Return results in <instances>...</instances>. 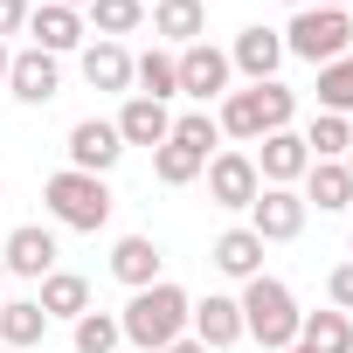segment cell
Instances as JSON below:
<instances>
[{
  "instance_id": "44dd1931",
  "label": "cell",
  "mask_w": 353,
  "mask_h": 353,
  "mask_svg": "<svg viewBox=\"0 0 353 353\" xmlns=\"http://www.w3.org/2000/svg\"><path fill=\"white\" fill-rule=\"evenodd\" d=\"M83 83H90V90H132V56H125V42H90V49H83Z\"/></svg>"
},
{
  "instance_id": "8992f818",
  "label": "cell",
  "mask_w": 353,
  "mask_h": 353,
  "mask_svg": "<svg viewBox=\"0 0 353 353\" xmlns=\"http://www.w3.org/2000/svg\"><path fill=\"white\" fill-rule=\"evenodd\" d=\"M118 159H125V139H118L111 118H83V125H70V166H77V173H97V181H104Z\"/></svg>"
},
{
  "instance_id": "52a82bcc",
  "label": "cell",
  "mask_w": 353,
  "mask_h": 353,
  "mask_svg": "<svg viewBox=\"0 0 353 353\" xmlns=\"http://www.w3.org/2000/svg\"><path fill=\"white\" fill-rule=\"evenodd\" d=\"M305 166H312L305 132H263V139H256V181H263V188H291V181H305Z\"/></svg>"
},
{
  "instance_id": "ffe728a7",
  "label": "cell",
  "mask_w": 353,
  "mask_h": 353,
  "mask_svg": "<svg viewBox=\"0 0 353 353\" xmlns=\"http://www.w3.org/2000/svg\"><path fill=\"white\" fill-rule=\"evenodd\" d=\"M132 97H152V104H166V97H181V63H173L166 49H145V56H132Z\"/></svg>"
},
{
  "instance_id": "f1b7e54d",
  "label": "cell",
  "mask_w": 353,
  "mask_h": 353,
  "mask_svg": "<svg viewBox=\"0 0 353 353\" xmlns=\"http://www.w3.org/2000/svg\"><path fill=\"white\" fill-rule=\"evenodd\" d=\"M173 145H188V152H201V159H215V145H222V125L208 118V111H188V118H173V132H166Z\"/></svg>"
},
{
  "instance_id": "1f68e13d",
  "label": "cell",
  "mask_w": 353,
  "mask_h": 353,
  "mask_svg": "<svg viewBox=\"0 0 353 353\" xmlns=\"http://www.w3.org/2000/svg\"><path fill=\"white\" fill-rule=\"evenodd\" d=\"M325 298H332V312H353V263H339L325 277Z\"/></svg>"
},
{
  "instance_id": "6da1fadb",
  "label": "cell",
  "mask_w": 353,
  "mask_h": 353,
  "mask_svg": "<svg viewBox=\"0 0 353 353\" xmlns=\"http://www.w3.org/2000/svg\"><path fill=\"white\" fill-rule=\"evenodd\" d=\"M188 312H194V298L181 291V284H145V291H132V305H125V319H118V332L132 339V346H145V353H166L173 339L188 332Z\"/></svg>"
},
{
  "instance_id": "83f0119b",
  "label": "cell",
  "mask_w": 353,
  "mask_h": 353,
  "mask_svg": "<svg viewBox=\"0 0 353 353\" xmlns=\"http://www.w3.org/2000/svg\"><path fill=\"white\" fill-rule=\"evenodd\" d=\"M201 166H208L201 152H188V145H173V139H166V145H152V173H159V188H188L194 173H201Z\"/></svg>"
},
{
  "instance_id": "e0dca14e",
  "label": "cell",
  "mask_w": 353,
  "mask_h": 353,
  "mask_svg": "<svg viewBox=\"0 0 353 353\" xmlns=\"http://www.w3.org/2000/svg\"><path fill=\"white\" fill-rule=\"evenodd\" d=\"M111 125H118L125 145H166V132H173L166 104H152V97H125V111H118Z\"/></svg>"
},
{
  "instance_id": "74e56055",
  "label": "cell",
  "mask_w": 353,
  "mask_h": 353,
  "mask_svg": "<svg viewBox=\"0 0 353 353\" xmlns=\"http://www.w3.org/2000/svg\"><path fill=\"white\" fill-rule=\"evenodd\" d=\"M284 8H312V0H284Z\"/></svg>"
},
{
  "instance_id": "ac0fdd59",
  "label": "cell",
  "mask_w": 353,
  "mask_h": 353,
  "mask_svg": "<svg viewBox=\"0 0 353 353\" xmlns=\"http://www.w3.org/2000/svg\"><path fill=\"white\" fill-rule=\"evenodd\" d=\"M215 270L222 277H243V284L263 277V236L256 229H222L215 236Z\"/></svg>"
},
{
  "instance_id": "d590c367",
  "label": "cell",
  "mask_w": 353,
  "mask_h": 353,
  "mask_svg": "<svg viewBox=\"0 0 353 353\" xmlns=\"http://www.w3.org/2000/svg\"><path fill=\"white\" fill-rule=\"evenodd\" d=\"M49 8H77V14H83V8H90V0H49Z\"/></svg>"
},
{
  "instance_id": "cb8c5ba5",
  "label": "cell",
  "mask_w": 353,
  "mask_h": 353,
  "mask_svg": "<svg viewBox=\"0 0 353 353\" xmlns=\"http://www.w3.org/2000/svg\"><path fill=\"white\" fill-rule=\"evenodd\" d=\"M42 332H49V312H42L35 298H14V305H0V346L28 353V346H42Z\"/></svg>"
},
{
  "instance_id": "3957f363",
  "label": "cell",
  "mask_w": 353,
  "mask_h": 353,
  "mask_svg": "<svg viewBox=\"0 0 353 353\" xmlns=\"http://www.w3.org/2000/svg\"><path fill=\"white\" fill-rule=\"evenodd\" d=\"M236 305H243V332H250L256 346H270V353L298 346V319H305V312H298V298H291L277 277H250Z\"/></svg>"
},
{
  "instance_id": "603a6c76",
  "label": "cell",
  "mask_w": 353,
  "mask_h": 353,
  "mask_svg": "<svg viewBox=\"0 0 353 353\" xmlns=\"http://www.w3.org/2000/svg\"><path fill=\"white\" fill-rule=\"evenodd\" d=\"M312 201H319L325 215L353 201V173H346L339 159H312V166H305V208H312Z\"/></svg>"
},
{
  "instance_id": "2e32d148",
  "label": "cell",
  "mask_w": 353,
  "mask_h": 353,
  "mask_svg": "<svg viewBox=\"0 0 353 353\" xmlns=\"http://www.w3.org/2000/svg\"><path fill=\"white\" fill-rule=\"evenodd\" d=\"M28 35H35L42 56H63V49L83 42V14H77V8H49V0H42V8L28 14Z\"/></svg>"
},
{
  "instance_id": "7a4b0ae2",
  "label": "cell",
  "mask_w": 353,
  "mask_h": 353,
  "mask_svg": "<svg viewBox=\"0 0 353 353\" xmlns=\"http://www.w3.org/2000/svg\"><path fill=\"white\" fill-rule=\"evenodd\" d=\"M291 111L298 97L270 77V83H250V90H229L222 97V139H263V132H291Z\"/></svg>"
},
{
  "instance_id": "7c38bea8",
  "label": "cell",
  "mask_w": 353,
  "mask_h": 353,
  "mask_svg": "<svg viewBox=\"0 0 353 353\" xmlns=\"http://www.w3.org/2000/svg\"><path fill=\"white\" fill-rule=\"evenodd\" d=\"M0 263H8V277H49L56 270V236L42 229V222H28V229H14L8 236V256H0Z\"/></svg>"
},
{
  "instance_id": "4fadbf2b",
  "label": "cell",
  "mask_w": 353,
  "mask_h": 353,
  "mask_svg": "<svg viewBox=\"0 0 353 353\" xmlns=\"http://www.w3.org/2000/svg\"><path fill=\"white\" fill-rule=\"evenodd\" d=\"M8 90H14L21 104H49V97L63 90V70H56V56H42V49H21V56L8 63Z\"/></svg>"
},
{
  "instance_id": "9c48e42d",
  "label": "cell",
  "mask_w": 353,
  "mask_h": 353,
  "mask_svg": "<svg viewBox=\"0 0 353 353\" xmlns=\"http://www.w3.org/2000/svg\"><path fill=\"white\" fill-rule=\"evenodd\" d=\"M173 63H181V97H201V104H208V97L229 90V56H222L215 42H188Z\"/></svg>"
},
{
  "instance_id": "d6a6232c",
  "label": "cell",
  "mask_w": 353,
  "mask_h": 353,
  "mask_svg": "<svg viewBox=\"0 0 353 353\" xmlns=\"http://www.w3.org/2000/svg\"><path fill=\"white\" fill-rule=\"evenodd\" d=\"M28 14H35L28 0H0V42H8V35H21V28H28Z\"/></svg>"
},
{
  "instance_id": "7402d4cb",
  "label": "cell",
  "mask_w": 353,
  "mask_h": 353,
  "mask_svg": "<svg viewBox=\"0 0 353 353\" xmlns=\"http://www.w3.org/2000/svg\"><path fill=\"white\" fill-rule=\"evenodd\" d=\"M298 346L305 353H353V319L346 312H305L298 319Z\"/></svg>"
},
{
  "instance_id": "4dcf8cb0",
  "label": "cell",
  "mask_w": 353,
  "mask_h": 353,
  "mask_svg": "<svg viewBox=\"0 0 353 353\" xmlns=\"http://www.w3.org/2000/svg\"><path fill=\"white\" fill-rule=\"evenodd\" d=\"M118 339H125V332H118L111 312H83V319H77V353H111Z\"/></svg>"
},
{
  "instance_id": "f35d334b",
  "label": "cell",
  "mask_w": 353,
  "mask_h": 353,
  "mask_svg": "<svg viewBox=\"0 0 353 353\" xmlns=\"http://www.w3.org/2000/svg\"><path fill=\"white\" fill-rule=\"evenodd\" d=\"M339 166H346V173H353V152H346V159H339Z\"/></svg>"
},
{
  "instance_id": "d4e9b609",
  "label": "cell",
  "mask_w": 353,
  "mask_h": 353,
  "mask_svg": "<svg viewBox=\"0 0 353 353\" xmlns=\"http://www.w3.org/2000/svg\"><path fill=\"white\" fill-rule=\"evenodd\" d=\"M35 305H42L49 319H83V312H90V284H83L77 270H49V277H42V298H35Z\"/></svg>"
},
{
  "instance_id": "f546056e",
  "label": "cell",
  "mask_w": 353,
  "mask_h": 353,
  "mask_svg": "<svg viewBox=\"0 0 353 353\" xmlns=\"http://www.w3.org/2000/svg\"><path fill=\"white\" fill-rule=\"evenodd\" d=\"M90 21L104 28V42H118V35H132L145 21V0H90Z\"/></svg>"
},
{
  "instance_id": "b9f144b4",
  "label": "cell",
  "mask_w": 353,
  "mask_h": 353,
  "mask_svg": "<svg viewBox=\"0 0 353 353\" xmlns=\"http://www.w3.org/2000/svg\"><path fill=\"white\" fill-rule=\"evenodd\" d=\"M346 21H353V8H346Z\"/></svg>"
},
{
  "instance_id": "30bf717a",
  "label": "cell",
  "mask_w": 353,
  "mask_h": 353,
  "mask_svg": "<svg viewBox=\"0 0 353 353\" xmlns=\"http://www.w3.org/2000/svg\"><path fill=\"white\" fill-rule=\"evenodd\" d=\"M250 229H256L263 243H291V236L305 229V194H291V188H263V194L250 201Z\"/></svg>"
},
{
  "instance_id": "277c9868",
  "label": "cell",
  "mask_w": 353,
  "mask_h": 353,
  "mask_svg": "<svg viewBox=\"0 0 353 353\" xmlns=\"http://www.w3.org/2000/svg\"><path fill=\"white\" fill-rule=\"evenodd\" d=\"M42 201H49V215H56L63 229H83V236H97V229L111 222V188L97 181V173H77V166L49 173Z\"/></svg>"
},
{
  "instance_id": "8d00e7d4",
  "label": "cell",
  "mask_w": 353,
  "mask_h": 353,
  "mask_svg": "<svg viewBox=\"0 0 353 353\" xmlns=\"http://www.w3.org/2000/svg\"><path fill=\"white\" fill-rule=\"evenodd\" d=\"M319 8H339V14H346V8H353V0H319Z\"/></svg>"
},
{
  "instance_id": "484cf974",
  "label": "cell",
  "mask_w": 353,
  "mask_h": 353,
  "mask_svg": "<svg viewBox=\"0 0 353 353\" xmlns=\"http://www.w3.org/2000/svg\"><path fill=\"white\" fill-rule=\"evenodd\" d=\"M305 152H312V159H346V152H353V118L319 111V118H312V132H305Z\"/></svg>"
},
{
  "instance_id": "ab89813d",
  "label": "cell",
  "mask_w": 353,
  "mask_h": 353,
  "mask_svg": "<svg viewBox=\"0 0 353 353\" xmlns=\"http://www.w3.org/2000/svg\"><path fill=\"white\" fill-rule=\"evenodd\" d=\"M284 353H305V346H284Z\"/></svg>"
},
{
  "instance_id": "4316f807",
  "label": "cell",
  "mask_w": 353,
  "mask_h": 353,
  "mask_svg": "<svg viewBox=\"0 0 353 353\" xmlns=\"http://www.w3.org/2000/svg\"><path fill=\"white\" fill-rule=\"evenodd\" d=\"M319 111L353 118V56H339V63H325V70H319Z\"/></svg>"
},
{
  "instance_id": "9a60e30c",
  "label": "cell",
  "mask_w": 353,
  "mask_h": 353,
  "mask_svg": "<svg viewBox=\"0 0 353 353\" xmlns=\"http://www.w3.org/2000/svg\"><path fill=\"white\" fill-rule=\"evenodd\" d=\"M159 263H166V256H159V243H152V236H125V243L111 250V277H118L125 291L159 284Z\"/></svg>"
},
{
  "instance_id": "836d02e7",
  "label": "cell",
  "mask_w": 353,
  "mask_h": 353,
  "mask_svg": "<svg viewBox=\"0 0 353 353\" xmlns=\"http://www.w3.org/2000/svg\"><path fill=\"white\" fill-rule=\"evenodd\" d=\"M166 353H208V346H201V339H173Z\"/></svg>"
},
{
  "instance_id": "e575fe53",
  "label": "cell",
  "mask_w": 353,
  "mask_h": 353,
  "mask_svg": "<svg viewBox=\"0 0 353 353\" xmlns=\"http://www.w3.org/2000/svg\"><path fill=\"white\" fill-rule=\"evenodd\" d=\"M8 63H14V56H8V42H0V83H8Z\"/></svg>"
},
{
  "instance_id": "ba28073f",
  "label": "cell",
  "mask_w": 353,
  "mask_h": 353,
  "mask_svg": "<svg viewBox=\"0 0 353 353\" xmlns=\"http://www.w3.org/2000/svg\"><path fill=\"white\" fill-rule=\"evenodd\" d=\"M201 173H208V194H215V208H250V201L263 194V181H256V159H250V152H215Z\"/></svg>"
},
{
  "instance_id": "d6986e66",
  "label": "cell",
  "mask_w": 353,
  "mask_h": 353,
  "mask_svg": "<svg viewBox=\"0 0 353 353\" xmlns=\"http://www.w3.org/2000/svg\"><path fill=\"white\" fill-rule=\"evenodd\" d=\"M201 28H208V8H201V0H152V35H166L173 49L201 42Z\"/></svg>"
},
{
  "instance_id": "5bb4252c",
  "label": "cell",
  "mask_w": 353,
  "mask_h": 353,
  "mask_svg": "<svg viewBox=\"0 0 353 353\" xmlns=\"http://www.w3.org/2000/svg\"><path fill=\"white\" fill-rule=\"evenodd\" d=\"M188 325H194V339H201L208 353H222V346L243 339V305H236V298H201V305L188 312Z\"/></svg>"
},
{
  "instance_id": "5b68a950",
  "label": "cell",
  "mask_w": 353,
  "mask_h": 353,
  "mask_svg": "<svg viewBox=\"0 0 353 353\" xmlns=\"http://www.w3.org/2000/svg\"><path fill=\"white\" fill-rule=\"evenodd\" d=\"M284 56H305V63L325 70V63L353 56V21L339 8H298L291 28H284Z\"/></svg>"
},
{
  "instance_id": "60d3db41",
  "label": "cell",
  "mask_w": 353,
  "mask_h": 353,
  "mask_svg": "<svg viewBox=\"0 0 353 353\" xmlns=\"http://www.w3.org/2000/svg\"><path fill=\"white\" fill-rule=\"evenodd\" d=\"M0 353H14V346H0Z\"/></svg>"
},
{
  "instance_id": "8fae6325",
  "label": "cell",
  "mask_w": 353,
  "mask_h": 353,
  "mask_svg": "<svg viewBox=\"0 0 353 353\" xmlns=\"http://www.w3.org/2000/svg\"><path fill=\"white\" fill-rule=\"evenodd\" d=\"M277 63H284V35H277V28H263V21H256V28H243V35H236V49H229V70H243L250 83H270V77H277Z\"/></svg>"
}]
</instances>
